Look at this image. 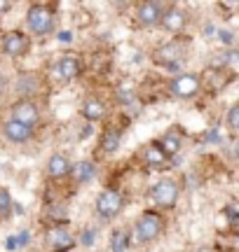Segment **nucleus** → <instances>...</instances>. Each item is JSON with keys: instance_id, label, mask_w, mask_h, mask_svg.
Masks as SVG:
<instances>
[{"instance_id": "nucleus-9", "label": "nucleus", "mask_w": 239, "mask_h": 252, "mask_svg": "<svg viewBox=\"0 0 239 252\" xmlns=\"http://www.w3.org/2000/svg\"><path fill=\"white\" fill-rule=\"evenodd\" d=\"M28 37L24 35V33H19V31H14V33H7L5 35V40H2V49H5V54L9 56H24L28 52Z\"/></svg>"}, {"instance_id": "nucleus-8", "label": "nucleus", "mask_w": 239, "mask_h": 252, "mask_svg": "<svg viewBox=\"0 0 239 252\" xmlns=\"http://www.w3.org/2000/svg\"><path fill=\"white\" fill-rule=\"evenodd\" d=\"M164 14V7L159 5V2H143L141 7H138L136 17H138V24L141 26H157L159 24V19Z\"/></svg>"}, {"instance_id": "nucleus-17", "label": "nucleus", "mask_w": 239, "mask_h": 252, "mask_svg": "<svg viewBox=\"0 0 239 252\" xmlns=\"http://www.w3.org/2000/svg\"><path fill=\"white\" fill-rule=\"evenodd\" d=\"M159 145H162L159 150H162L164 157H174V154H178V150H181V138H178V133L171 131V133H166L164 138H162V143Z\"/></svg>"}, {"instance_id": "nucleus-24", "label": "nucleus", "mask_w": 239, "mask_h": 252, "mask_svg": "<svg viewBox=\"0 0 239 252\" xmlns=\"http://www.w3.org/2000/svg\"><path fill=\"white\" fill-rule=\"evenodd\" d=\"M218 35H221V40L225 42V45H232V42H235V35H232L230 31H221Z\"/></svg>"}, {"instance_id": "nucleus-10", "label": "nucleus", "mask_w": 239, "mask_h": 252, "mask_svg": "<svg viewBox=\"0 0 239 252\" xmlns=\"http://www.w3.org/2000/svg\"><path fill=\"white\" fill-rule=\"evenodd\" d=\"M185 21H188V17H185V12L181 7L164 9V14H162V19H159V24H162L169 33H178V31H183Z\"/></svg>"}, {"instance_id": "nucleus-23", "label": "nucleus", "mask_w": 239, "mask_h": 252, "mask_svg": "<svg viewBox=\"0 0 239 252\" xmlns=\"http://www.w3.org/2000/svg\"><path fill=\"white\" fill-rule=\"evenodd\" d=\"M94 238H96V229H84L82 231V245H94Z\"/></svg>"}, {"instance_id": "nucleus-11", "label": "nucleus", "mask_w": 239, "mask_h": 252, "mask_svg": "<svg viewBox=\"0 0 239 252\" xmlns=\"http://www.w3.org/2000/svg\"><path fill=\"white\" fill-rule=\"evenodd\" d=\"M2 133H5V138H7L9 143H26L28 138L33 135V128L19 124L14 119H7V122L2 124Z\"/></svg>"}, {"instance_id": "nucleus-19", "label": "nucleus", "mask_w": 239, "mask_h": 252, "mask_svg": "<svg viewBox=\"0 0 239 252\" xmlns=\"http://www.w3.org/2000/svg\"><path fill=\"white\" fill-rule=\"evenodd\" d=\"M101 147H103V152H115L120 147L118 131H106V133H103V140H101Z\"/></svg>"}, {"instance_id": "nucleus-6", "label": "nucleus", "mask_w": 239, "mask_h": 252, "mask_svg": "<svg viewBox=\"0 0 239 252\" xmlns=\"http://www.w3.org/2000/svg\"><path fill=\"white\" fill-rule=\"evenodd\" d=\"M45 241H47V250L64 252V250H68V248L73 245V234H71L64 224H56V226H52V229L47 231Z\"/></svg>"}, {"instance_id": "nucleus-14", "label": "nucleus", "mask_w": 239, "mask_h": 252, "mask_svg": "<svg viewBox=\"0 0 239 252\" xmlns=\"http://www.w3.org/2000/svg\"><path fill=\"white\" fill-rule=\"evenodd\" d=\"M71 166H73V163L68 161L64 154H54V157L47 161V175H49V178H64V175L71 173Z\"/></svg>"}, {"instance_id": "nucleus-25", "label": "nucleus", "mask_w": 239, "mask_h": 252, "mask_svg": "<svg viewBox=\"0 0 239 252\" xmlns=\"http://www.w3.org/2000/svg\"><path fill=\"white\" fill-rule=\"evenodd\" d=\"M59 40H61V42H71V40H73V35H71L68 31H64V33H59Z\"/></svg>"}, {"instance_id": "nucleus-4", "label": "nucleus", "mask_w": 239, "mask_h": 252, "mask_svg": "<svg viewBox=\"0 0 239 252\" xmlns=\"http://www.w3.org/2000/svg\"><path fill=\"white\" fill-rule=\"evenodd\" d=\"M153 201L159 208H174L178 201V185L174 180H159L153 187Z\"/></svg>"}, {"instance_id": "nucleus-2", "label": "nucleus", "mask_w": 239, "mask_h": 252, "mask_svg": "<svg viewBox=\"0 0 239 252\" xmlns=\"http://www.w3.org/2000/svg\"><path fill=\"white\" fill-rule=\"evenodd\" d=\"M122 208H124V198H122L118 189H103L99 198H96V213L106 217V220L118 217L122 213Z\"/></svg>"}, {"instance_id": "nucleus-18", "label": "nucleus", "mask_w": 239, "mask_h": 252, "mask_svg": "<svg viewBox=\"0 0 239 252\" xmlns=\"http://www.w3.org/2000/svg\"><path fill=\"white\" fill-rule=\"evenodd\" d=\"M146 161L150 163V166H155V168H159V166H164L166 157L162 154V150L159 147H155V145H150L146 150Z\"/></svg>"}, {"instance_id": "nucleus-22", "label": "nucleus", "mask_w": 239, "mask_h": 252, "mask_svg": "<svg viewBox=\"0 0 239 252\" xmlns=\"http://www.w3.org/2000/svg\"><path fill=\"white\" fill-rule=\"evenodd\" d=\"M228 126H230L232 133L239 128V105H232V108L228 110Z\"/></svg>"}, {"instance_id": "nucleus-13", "label": "nucleus", "mask_w": 239, "mask_h": 252, "mask_svg": "<svg viewBox=\"0 0 239 252\" xmlns=\"http://www.w3.org/2000/svg\"><path fill=\"white\" fill-rule=\"evenodd\" d=\"M54 72L59 75V80H73V77H78V72H80V63H78V59H73V56H64L61 61L56 63Z\"/></svg>"}, {"instance_id": "nucleus-20", "label": "nucleus", "mask_w": 239, "mask_h": 252, "mask_svg": "<svg viewBox=\"0 0 239 252\" xmlns=\"http://www.w3.org/2000/svg\"><path fill=\"white\" fill-rule=\"evenodd\" d=\"M111 248H113V252H124V250H127V234H124L122 229H118V231H113Z\"/></svg>"}, {"instance_id": "nucleus-1", "label": "nucleus", "mask_w": 239, "mask_h": 252, "mask_svg": "<svg viewBox=\"0 0 239 252\" xmlns=\"http://www.w3.org/2000/svg\"><path fill=\"white\" fill-rule=\"evenodd\" d=\"M26 24L36 35H47L54 28V14L45 5H33L26 14Z\"/></svg>"}, {"instance_id": "nucleus-15", "label": "nucleus", "mask_w": 239, "mask_h": 252, "mask_svg": "<svg viewBox=\"0 0 239 252\" xmlns=\"http://www.w3.org/2000/svg\"><path fill=\"white\" fill-rule=\"evenodd\" d=\"M94 173H96V168H94L92 161H80V163H75V166H71V175H73V180L78 185L89 182L94 178Z\"/></svg>"}, {"instance_id": "nucleus-7", "label": "nucleus", "mask_w": 239, "mask_h": 252, "mask_svg": "<svg viewBox=\"0 0 239 252\" xmlns=\"http://www.w3.org/2000/svg\"><path fill=\"white\" fill-rule=\"evenodd\" d=\"M12 119L19 122V124L28 126V128H33L38 124V119H40V112H38L36 103H31V100H19L12 105Z\"/></svg>"}, {"instance_id": "nucleus-5", "label": "nucleus", "mask_w": 239, "mask_h": 252, "mask_svg": "<svg viewBox=\"0 0 239 252\" xmlns=\"http://www.w3.org/2000/svg\"><path fill=\"white\" fill-rule=\"evenodd\" d=\"M169 91L174 94L176 98H193L199 91V77L197 75H178L169 84Z\"/></svg>"}, {"instance_id": "nucleus-3", "label": "nucleus", "mask_w": 239, "mask_h": 252, "mask_svg": "<svg viewBox=\"0 0 239 252\" xmlns=\"http://www.w3.org/2000/svg\"><path fill=\"white\" fill-rule=\"evenodd\" d=\"M162 217L157 215V213H146V215L138 217L136 222V238L141 243H150V241H155L157 236L162 234Z\"/></svg>"}, {"instance_id": "nucleus-28", "label": "nucleus", "mask_w": 239, "mask_h": 252, "mask_svg": "<svg viewBox=\"0 0 239 252\" xmlns=\"http://www.w3.org/2000/svg\"><path fill=\"white\" fill-rule=\"evenodd\" d=\"M2 87H5V84H2V80H0V94H2Z\"/></svg>"}, {"instance_id": "nucleus-27", "label": "nucleus", "mask_w": 239, "mask_h": 252, "mask_svg": "<svg viewBox=\"0 0 239 252\" xmlns=\"http://www.w3.org/2000/svg\"><path fill=\"white\" fill-rule=\"evenodd\" d=\"M9 9V2H5V0H0V12H7Z\"/></svg>"}, {"instance_id": "nucleus-12", "label": "nucleus", "mask_w": 239, "mask_h": 252, "mask_svg": "<svg viewBox=\"0 0 239 252\" xmlns=\"http://www.w3.org/2000/svg\"><path fill=\"white\" fill-rule=\"evenodd\" d=\"M181 56H183V45L181 42H169V45L157 49L155 59L159 63H164V65H174V61H178Z\"/></svg>"}, {"instance_id": "nucleus-16", "label": "nucleus", "mask_w": 239, "mask_h": 252, "mask_svg": "<svg viewBox=\"0 0 239 252\" xmlns=\"http://www.w3.org/2000/svg\"><path fill=\"white\" fill-rule=\"evenodd\" d=\"M82 115H84V119H89V122H99V119L106 115V105H103L99 98H87L82 103Z\"/></svg>"}, {"instance_id": "nucleus-26", "label": "nucleus", "mask_w": 239, "mask_h": 252, "mask_svg": "<svg viewBox=\"0 0 239 252\" xmlns=\"http://www.w3.org/2000/svg\"><path fill=\"white\" fill-rule=\"evenodd\" d=\"M120 98H122V100H131V94H129V91H127V94H124V91L120 89Z\"/></svg>"}, {"instance_id": "nucleus-21", "label": "nucleus", "mask_w": 239, "mask_h": 252, "mask_svg": "<svg viewBox=\"0 0 239 252\" xmlns=\"http://www.w3.org/2000/svg\"><path fill=\"white\" fill-rule=\"evenodd\" d=\"M12 196H9L7 189L0 187V217H9V213H12Z\"/></svg>"}]
</instances>
